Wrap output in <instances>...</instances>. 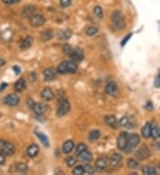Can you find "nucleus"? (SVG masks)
<instances>
[{
    "label": "nucleus",
    "instance_id": "nucleus-53",
    "mask_svg": "<svg viewBox=\"0 0 160 175\" xmlns=\"http://www.w3.org/2000/svg\"><path fill=\"white\" fill-rule=\"evenodd\" d=\"M158 23H159V29H160V21H159V22H158Z\"/></svg>",
    "mask_w": 160,
    "mask_h": 175
},
{
    "label": "nucleus",
    "instance_id": "nucleus-45",
    "mask_svg": "<svg viewBox=\"0 0 160 175\" xmlns=\"http://www.w3.org/2000/svg\"><path fill=\"white\" fill-rule=\"evenodd\" d=\"M34 105H35V103L33 102V100L29 98V99H28V105H29V107L32 109V108H33V106H34Z\"/></svg>",
    "mask_w": 160,
    "mask_h": 175
},
{
    "label": "nucleus",
    "instance_id": "nucleus-33",
    "mask_svg": "<svg viewBox=\"0 0 160 175\" xmlns=\"http://www.w3.org/2000/svg\"><path fill=\"white\" fill-rule=\"evenodd\" d=\"M57 70H58V72H59L60 74H67V73H68V71H67V61L61 62V63L58 65Z\"/></svg>",
    "mask_w": 160,
    "mask_h": 175
},
{
    "label": "nucleus",
    "instance_id": "nucleus-31",
    "mask_svg": "<svg viewBox=\"0 0 160 175\" xmlns=\"http://www.w3.org/2000/svg\"><path fill=\"white\" fill-rule=\"evenodd\" d=\"M15 169H16V171H17L18 173H25L27 172V170H28V166H27L26 164L19 163L16 164Z\"/></svg>",
    "mask_w": 160,
    "mask_h": 175
},
{
    "label": "nucleus",
    "instance_id": "nucleus-35",
    "mask_svg": "<svg viewBox=\"0 0 160 175\" xmlns=\"http://www.w3.org/2000/svg\"><path fill=\"white\" fill-rule=\"evenodd\" d=\"M119 124H120L122 127H125V128H131V127L129 126V125H131V123L129 122V119H128L127 117H123V118L120 119Z\"/></svg>",
    "mask_w": 160,
    "mask_h": 175
},
{
    "label": "nucleus",
    "instance_id": "nucleus-2",
    "mask_svg": "<svg viewBox=\"0 0 160 175\" xmlns=\"http://www.w3.org/2000/svg\"><path fill=\"white\" fill-rule=\"evenodd\" d=\"M141 139H140V136L136 134H129L128 136V142H127V146L125 148L124 151L125 152V154H129L131 152L133 151L136 146L140 143Z\"/></svg>",
    "mask_w": 160,
    "mask_h": 175
},
{
    "label": "nucleus",
    "instance_id": "nucleus-14",
    "mask_svg": "<svg viewBox=\"0 0 160 175\" xmlns=\"http://www.w3.org/2000/svg\"><path fill=\"white\" fill-rule=\"evenodd\" d=\"M104 122L106 125L109 126L112 128H117V119L116 117L113 115H109L104 118Z\"/></svg>",
    "mask_w": 160,
    "mask_h": 175
},
{
    "label": "nucleus",
    "instance_id": "nucleus-25",
    "mask_svg": "<svg viewBox=\"0 0 160 175\" xmlns=\"http://www.w3.org/2000/svg\"><path fill=\"white\" fill-rule=\"evenodd\" d=\"M150 136L153 139H158L160 137V128L157 127L155 124H151V132H150Z\"/></svg>",
    "mask_w": 160,
    "mask_h": 175
},
{
    "label": "nucleus",
    "instance_id": "nucleus-43",
    "mask_svg": "<svg viewBox=\"0 0 160 175\" xmlns=\"http://www.w3.org/2000/svg\"><path fill=\"white\" fill-rule=\"evenodd\" d=\"M6 162V155L0 152V164H4Z\"/></svg>",
    "mask_w": 160,
    "mask_h": 175
},
{
    "label": "nucleus",
    "instance_id": "nucleus-30",
    "mask_svg": "<svg viewBox=\"0 0 160 175\" xmlns=\"http://www.w3.org/2000/svg\"><path fill=\"white\" fill-rule=\"evenodd\" d=\"M142 171L144 174H147V175L157 174V170L155 169L154 167H150V166H143Z\"/></svg>",
    "mask_w": 160,
    "mask_h": 175
},
{
    "label": "nucleus",
    "instance_id": "nucleus-42",
    "mask_svg": "<svg viewBox=\"0 0 160 175\" xmlns=\"http://www.w3.org/2000/svg\"><path fill=\"white\" fill-rule=\"evenodd\" d=\"M71 1L72 0H61V6L63 8H66V7L70 6Z\"/></svg>",
    "mask_w": 160,
    "mask_h": 175
},
{
    "label": "nucleus",
    "instance_id": "nucleus-41",
    "mask_svg": "<svg viewBox=\"0 0 160 175\" xmlns=\"http://www.w3.org/2000/svg\"><path fill=\"white\" fill-rule=\"evenodd\" d=\"M72 48L70 44H65L64 46H63V52L66 53V54H68V55H70V53L72 52Z\"/></svg>",
    "mask_w": 160,
    "mask_h": 175
},
{
    "label": "nucleus",
    "instance_id": "nucleus-23",
    "mask_svg": "<svg viewBox=\"0 0 160 175\" xmlns=\"http://www.w3.org/2000/svg\"><path fill=\"white\" fill-rule=\"evenodd\" d=\"M95 166H96V169L99 172H101V171L106 169L107 162L102 158H98L95 162Z\"/></svg>",
    "mask_w": 160,
    "mask_h": 175
},
{
    "label": "nucleus",
    "instance_id": "nucleus-13",
    "mask_svg": "<svg viewBox=\"0 0 160 175\" xmlns=\"http://www.w3.org/2000/svg\"><path fill=\"white\" fill-rule=\"evenodd\" d=\"M78 156V158L81 160V161H83V162H91L92 161V159H93V155H92V153L88 150H84L82 151L80 154H78L77 155Z\"/></svg>",
    "mask_w": 160,
    "mask_h": 175
},
{
    "label": "nucleus",
    "instance_id": "nucleus-10",
    "mask_svg": "<svg viewBox=\"0 0 160 175\" xmlns=\"http://www.w3.org/2000/svg\"><path fill=\"white\" fill-rule=\"evenodd\" d=\"M106 92L109 95L114 96V97L118 96L119 95V90L118 85L115 82H109L106 86Z\"/></svg>",
    "mask_w": 160,
    "mask_h": 175
},
{
    "label": "nucleus",
    "instance_id": "nucleus-34",
    "mask_svg": "<svg viewBox=\"0 0 160 175\" xmlns=\"http://www.w3.org/2000/svg\"><path fill=\"white\" fill-rule=\"evenodd\" d=\"M72 173L75 175H82L85 173V171H84V166L83 165H77V167H75L73 171H72Z\"/></svg>",
    "mask_w": 160,
    "mask_h": 175
},
{
    "label": "nucleus",
    "instance_id": "nucleus-16",
    "mask_svg": "<svg viewBox=\"0 0 160 175\" xmlns=\"http://www.w3.org/2000/svg\"><path fill=\"white\" fill-rule=\"evenodd\" d=\"M46 107L45 105L41 104V103H35V105L33 106L32 110L35 111V113H36L37 115H42L45 113Z\"/></svg>",
    "mask_w": 160,
    "mask_h": 175
},
{
    "label": "nucleus",
    "instance_id": "nucleus-26",
    "mask_svg": "<svg viewBox=\"0 0 160 175\" xmlns=\"http://www.w3.org/2000/svg\"><path fill=\"white\" fill-rule=\"evenodd\" d=\"M67 71L70 74H75L77 71V63L73 61H67Z\"/></svg>",
    "mask_w": 160,
    "mask_h": 175
},
{
    "label": "nucleus",
    "instance_id": "nucleus-19",
    "mask_svg": "<svg viewBox=\"0 0 160 175\" xmlns=\"http://www.w3.org/2000/svg\"><path fill=\"white\" fill-rule=\"evenodd\" d=\"M36 135L37 136V138L39 139V141L42 142V144L48 148L50 146V143H49V140H48L47 136L45 134H43L41 132H36Z\"/></svg>",
    "mask_w": 160,
    "mask_h": 175
},
{
    "label": "nucleus",
    "instance_id": "nucleus-12",
    "mask_svg": "<svg viewBox=\"0 0 160 175\" xmlns=\"http://www.w3.org/2000/svg\"><path fill=\"white\" fill-rule=\"evenodd\" d=\"M41 96L43 97V99L46 100V101H50V100L53 99L54 97V94L52 91L51 88H45L41 92Z\"/></svg>",
    "mask_w": 160,
    "mask_h": 175
},
{
    "label": "nucleus",
    "instance_id": "nucleus-39",
    "mask_svg": "<svg viewBox=\"0 0 160 175\" xmlns=\"http://www.w3.org/2000/svg\"><path fill=\"white\" fill-rule=\"evenodd\" d=\"M85 150H86V146H85V144H84V143H79V144L77 146L76 153L78 155V154H80L82 151Z\"/></svg>",
    "mask_w": 160,
    "mask_h": 175
},
{
    "label": "nucleus",
    "instance_id": "nucleus-1",
    "mask_svg": "<svg viewBox=\"0 0 160 175\" xmlns=\"http://www.w3.org/2000/svg\"><path fill=\"white\" fill-rule=\"evenodd\" d=\"M111 20H112L113 28L116 30L122 29L124 27V15L119 11H116V12H113L112 16H111Z\"/></svg>",
    "mask_w": 160,
    "mask_h": 175
},
{
    "label": "nucleus",
    "instance_id": "nucleus-5",
    "mask_svg": "<svg viewBox=\"0 0 160 175\" xmlns=\"http://www.w3.org/2000/svg\"><path fill=\"white\" fill-rule=\"evenodd\" d=\"M151 153L150 150L148 147L146 145L142 146L140 149H138L135 152V157L137 158V159L139 160H144V159H147L150 157Z\"/></svg>",
    "mask_w": 160,
    "mask_h": 175
},
{
    "label": "nucleus",
    "instance_id": "nucleus-6",
    "mask_svg": "<svg viewBox=\"0 0 160 175\" xmlns=\"http://www.w3.org/2000/svg\"><path fill=\"white\" fill-rule=\"evenodd\" d=\"M128 136H129V134L125 132H123L120 134L118 138V141H117V145H118L119 150L124 151L125 150V148L127 146V142H128Z\"/></svg>",
    "mask_w": 160,
    "mask_h": 175
},
{
    "label": "nucleus",
    "instance_id": "nucleus-7",
    "mask_svg": "<svg viewBox=\"0 0 160 175\" xmlns=\"http://www.w3.org/2000/svg\"><path fill=\"white\" fill-rule=\"evenodd\" d=\"M45 21H46V19L41 14H34L30 17V25L32 27H35V28L42 26L43 24L45 23Z\"/></svg>",
    "mask_w": 160,
    "mask_h": 175
},
{
    "label": "nucleus",
    "instance_id": "nucleus-44",
    "mask_svg": "<svg viewBox=\"0 0 160 175\" xmlns=\"http://www.w3.org/2000/svg\"><path fill=\"white\" fill-rule=\"evenodd\" d=\"M131 36H132V34H130V35H126L125 37H124V39H123V41H122V43H121V45L122 46H124V44L128 42V40L130 39L131 38Z\"/></svg>",
    "mask_w": 160,
    "mask_h": 175
},
{
    "label": "nucleus",
    "instance_id": "nucleus-17",
    "mask_svg": "<svg viewBox=\"0 0 160 175\" xmlns=\"http://www.w3.org/2000/svg\"><path fill=\"white\" fill-rule=\"evenodd\" d=\"M150 132H151V124L150 123H146L143 128H142V136L146 139L150 137Z\"/></svg>",
    "mask_w": 160,
    "mask_h": 175
},
{
    "label": "nucleus",
    "instance_id": "nucleus-11",
    "mask_svg": "<svg viewBox=\"0 0 160 175\" xmlns=\"http://www.w3.org/2000/svg\"><path fill=\"white\" fill-rule=\"evenodd\" d=\"M36 12V7L34 6H24L22 11V16L24 18H30L32 15H34Z\"/></svg>",
    "mask_w": 160,
    "mask_h": 175
},
{
    "label": "nucleus",
    "instance_id": "nucleus-52",
    "mask_svg": "<svg viewBox=\"0 0 160 175\" xmlns=\"http://www.w3.org/2000/svg\"><path fill=\"white\" fill-rule=\"evenodd\" d=\"M20 1H21V0H12L13 3H18V2H20Z\"/></svg>",
    "mask_w": 160,
    "mask_h": 175
},
{
    "label": "nucleus",
    "instance_id": "nucleus-15",
    "mask_svg": "<svg viewBox=\"0 0 160 175\" xmlns=\"http://www.w3.org/2000/svg\"><path fill=\"white\" fill-rule=\"evenodd\" d=\"M39 152V148L38 146L36 145V144H31L29 146L28 150H27V153H28V156L30 158H35L36 156L38 154Z\"/></svg>",
    "mask_w": 160,
    "mask_h": 175
},
{
    "label": "nucleus",
    "instance_id": "nucleus-29",
    "mask_svg": "<svg viewBox=\"0 0 160 175\" xmlns=\"http://www.w3.org/2000/svg\"><path fill=\"white\" fill-rule=\"evenodd\" d=\"M14 88L18 92H21V91L23 90L25 88V81L23 79H19L18 80L16 83H15V85H14Z\"/></svg>",
    "mask_w": 160,
    "mask_h": 175
},
{
    "label": "nucleus",
    "instance_id": "nucleus-22",
    "mask_svg": "<svg viewBox=\"0 0 160 175\" xmlns=\"http://www.w3.org/2000/svg\"><path fill=\"white\" fill-rule=\"evenodd\" d=\"M53 33L51 29H47L44 32H42L41 35H40V38H41L42 41H49L53 38Z\"/></svg>",
    "mask_w": 160,
    "mask_h": 175
},
{
    "label": "nucleus",
    "instance_id": "nucleus-51",
    "mask_svg": "<svg viewBox=\"0 0 160 175\" xmlns=\"http://www.w3.org/2000/svg\"><path fill=\"white\" fill-rule=\"evenodd\" d=\"M5 64H6V60L3 59V58H0V67L3 66Z\"/></svg>",
    "mask_w": 160,
    "mask_h": 175
},
{
    "label": "nucleus",
    "instance_id": "nucleus-8",
    "mask_svg": "<svg viewBox=\"0 0 160 175\" xmlns=\"http://www.w3.org/2000/svg\"><path fill=\"white\" fill-rule=\"evenodd\" d=\"M70 58L73 62H75V63H80L84 58V52L81 49L77 48V49H75V50L72 51V52L70 53Z\"/></svg>",
    "mask_w": 160,
    "mask_h": 175
},
{
    "label": "nucleus",
    "instance_id": "nucleus-36",
    "mask_svg": "<svg viewBox=\"0 0 160 175\" xmlns=\"http://www.w3.org/2000/svg\"><path fill=\"white\" fill-rule=\"evenodd\" d=\"M97 33H98V29L95 28V27H91V28H89L85 31V34H86V35H88V36H93V35H96Z\"/></svg>",
    "mask_w": 160,
    "mask_h": 175
},
{
    "label": "nucleus",
    "instance_id": "nucleus-27",
    "mask_svg": "<svg viewBox=\"0 0 160 175\" xmlns=\"http://www.w3.org/2000/svg\"><path fill=\"white\" fill-rule=\"evenodd\" d=\"M71 32L68 29H64V30H61L58 33V37L61 40H67L69 38H70Z\"/></svg>",
    "mask_w": 160,
    "mask_h": 175
},
{
    "label": "nucleus",
    "instance_id": "nucleus-47",
    "mask_svg": "<svg viewBox=\"0 0 160 175\" xmlns=\"http://www.w3.org/2000/svg\"><path fill=\"white\" fill-rule=\"evenodd\" d=\"M145 108H146L148 111H151V110H152V105H151V103H150V102L147 103V105H145Z\"/></svg>",
    "mask_w": 160,
    "mask_h": 175
},
{
    "label": "nucleus",
    "instance_id": "nucleus-38",
    "mask_svg": "<svg viewBox=\"0 0 160 175\" xmlns=\"http://www.w3.org/2000/svg\"><path fill=\"white\" fill-rule=\"evenodd\" d=\"M76 163H77V160L75 159V158H73V157H69V158H66V164H67V165L69 167L74 166L76 164Z\"/></svg>",
    "mask_w": 160,
    "mask_h": 175
},
{
    "label": "nucleus",
    "instance_id": "nucleus-24",
    "mask_svg": "<svg viewBox=\"0 0 160 175\" xmlns=\"http://www.w3.org/2000/svg\"><path fill=\"white\" fill-rule=\"evenodd\" d=\"M43 74H44L45 80H46V81H52L56 76L55 75V73L53 72V69H50V68H47V69H46V70L44 71Z\"/></svg>",
    "mask_w": 160,
    "mask_h": 175
},
{
    "label": "nucleus",
    "instance_id": "nucleus-46",
    "mask_svg": "<svg viewBox=\"0 0 160 175\" xmlns=\"http://www.w3.org/2000/svg\"><path fill=\"white\" fill-rule=\"evenodd\" d=\"M7 86H8V85H7V83H6V82H3V83L1 84V86H0V91H1V92H2V91H4V90H5V88H6Z\"/></svg>",
    "mask_w": 160,
    "mask_h": 175
},
{
    "label": "nucleus",
    "instance_id": "nucleus-20",
    "mask_svg": "<svg viewBox=\"0 0 160 175\" xmlns=\"http://www.w3.org/2000/svg\"><path fill=\"white\" fill-rule=\"evenodd\" d=\"M121 160H122L121 155H119L118 153H115V154H113L112 156L110 157L109 162H110L112 166H118L119 164L121 163Z\"/></svg>",
    "mask_w": 160,
    "mask_h": 175
},
{
    "label": "nucleus",
    "instance_id": "nucleus-40",
    "mask_svg": "<svg viewBox=\"0 0 160 175\" xmlns=\"http://www.w3.org/2000/svg\"><path fill=\"white\" fill-rule=\"evenodd\" d=\"M84 171L87 174H93L95 173V169L91 165H89V164H86V165L84 166Z\"/></svg>",
    "mask_w": 160,
    "mask_h": 175
},
{
    "label": "nucleus",
    "instance_id": "nucleus-3",
    "mask_svg": "<svg viewBox=\"0 0 160 175\" xmlns=\"http://www.w3.org/2000/svg\"><path fill=\"white\" fill-rule=\"evenodd\" d=\"M15 151V147L11 142L5 140H0V152L6 156H12Z\"/></svg>",
    "mask_w": 160,
    "mask_h": 175
},
{
    "label": "nucleus",
    "instance_id": "nucleus-21",
    "mask_svg": "<svg viewBox=\"0 0 160 175\" xmlns=\"http://www.w3.org/2000/svg\"><path fill=\"white\" fill-rule=\"evenodd\" d=\"M73 149H74V142H73V141L71 140L67 141L66 142H64L63 147H62V150L65 154L70 153Z\"/></svg>",
    "mask_w": 160,
    "mask_h": 175
},
{
    "label": "nucleus",
    "instance_id": "nucleus-18",
    "mask_svg": "<svg viewBox=\"0 0 160 175\" xmlns=\"http://www.w3.org/2000/svg\"><path fill=\"white\" fill-rule=\"evenodd\" d=\"M33 44V37L32 36H27L23 41L21 43V48L22 50H26V49H29L30 47H31V45Z\"/></svg>",
    "mask_w": 160,
    "mask_h": 175
},
{
    "label": "nucleus",
    "instance_id": "nucleus-32",
    "mask_svg": "<svg viewBox=\"0 0 160 175\" xmlns=\"http://www.w3.org/2000/svg\"><path fill=\"white\" fill-rule=\"evenodd\" d=\"M127 166L130 168V169H137L139 167V162L136 161L135 159H128V162H127Z\"/></svg>",
    "mask_w": 160,
    "mask_h": 175
},
{
    "label": "nucleus",
    "instance_id": "nucleus-50",
    "mask_svg": "<svg viewBox=\"0 0 160 175\" xmlns=\"http://www.w3.org/2000/svg\"><path fill=\"white\" fill-rule=\"evenodd\" d=\"M155 86H156V87L160 88V78L157 79V80L155 81Z\"/></svg>",
    "mask_w": 160,
    "mask_h": 175
},
{
    "label": "nucleus",
    "instance_id": "nucleus-4",
    "mask_svg": "<svg viewBox=\"0 0 160 175\" xmlns=\"http://www.w3.org/2000/svg\"><path fill=\"white\" fill-rule=\"evenodd\" d=\"M70 109V103L65 99H62L60 101V105L57 109V116L62 117L67 114Z\"/></svg>",
    "mask_w": 160,
    "mask_h": 175
},
{
    "label": "nucleus",
    "instance_id": "nucleus-49",
    "mask_svg": "<svg viewBox=\"0 0 160 175\" xmlns=\"http://www.w3.org/2000/svg\"><path fill=\"white\" fill-rule=\"evenodd\" d=\"M2 1H3V3H5L6 5H12V4H13L12 0H2Z\"/></svg>",
    "mask_w": 160,
    "mask_h": 175
},
{
    "label": "nucleus",
    "instance_id": "nucleus-48",
    "mask_svg": "<svg viewBox=\"0 0 160 175\" xmlns=\"http://www.w3.org/2000/svg\"><path fill=\"white\" fill-rule=\"evenodd\" d=\"M13 71H14V73L16 74H19L20 73H21V69H20V67L19 66H13Z\"/></svg>",
    "mask_w": 160,
    "mask_h": 175
},
{
    "label": "nucleus",
    "instance_id": "nucleus-28",
    "mask_svg": "<svg viewBox=\"0 0 160 175\" xmlns=\"http://www.w3.org/2000/svg\"><path fill=\"white\" fill-rule=\"evenodd\" d=\"M101 136V133L99 130L95 129V130H92L90 133H89V140L90 141H96L98 140Z\"/></svg>",
    "mask_w": 160,
    "mask_h": 175
},
{
    "label": "nucleus",
    "instance_id": "nucleus-37",
    "mask_svg": "<svg viewBox=\"0 0 160 175\" xmlns=\"http://www.w3.org/2000/svg\"><path fill=\"white\" fill-rule=\"evenodd\" d=\"M94 13L95 14V16L99 19H101L103 16V12H102V9H101L100 6H96L94 9Z\"/></svg>",
    "mask_w": 160,
    "mask_h": 175
},
{
    "label": "nucleus",
    "instance_id": "nucleus-9",
    "mask_svg": "<svg viewBox=\"0 0 160 175\" xmlns=\"http://www.w3.org/2000/svg\"><path fill=\"white\" fill-rule=\"evenodd\" d=\"M19 102H20V98L15 94H10V95L6 96L4 99V103L9 106H16L19 104Z\"/></svg>",
    "mask_w": 160,
    "mask_h": 175
}]
</instances>
